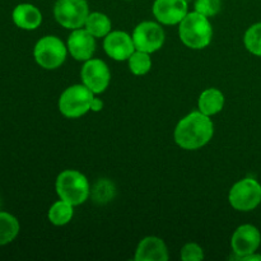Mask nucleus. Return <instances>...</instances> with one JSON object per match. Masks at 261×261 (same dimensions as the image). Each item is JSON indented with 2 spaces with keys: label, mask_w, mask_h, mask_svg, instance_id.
<instances>
[{
  "label": "nucleus",
  "mask_w": 261,
  "mask_h": 261,
  "mask_svg": "<svg viewBox=\"0 0 261 261\" xmlns=\"http://www.w3.org/2000/svg\"><path fill=\"white\" fill-rule=\"evenodd\" d=\"M84 27L94 37H106L111 32V20L103 13L93 12L87 17Z\"/></svg>",
  "instance_id": "nucleus-17"
},
{
  "label": "nucleus",
  "mask_w": 261,
  "mask_h": 261,
  "mask_svg": "<svg viewBox=\"0 0 261 261\" xmlns=\"http://www.w3.org/2000/svg\"><path fill=\"white\" fill-rule=\"evenodd\" d=\"M199 111L206 116L219 114L224 107V94L217 88H208L199 96Z\"/></svg>",
  "instance_id": "nucleus-16"
},
{
  "label": "nucleus",
  "mask_w": 261,
  "mask_h": 261,
  "mask_svg": "<svg viewBox=\"0 0 261 261\" xmlns=\"http://www.w3.org/2000/svg\"><path fill=\"white\" fill-rule=\"evenodd\" d=\"M181 259L184 261H200L204 259V251L198 244H186L181 250Z\"/></svg>",
  "instance_id": "nucleus-24"
},
{
  "label": "nucleus",
  "mask_w": 261,
  "mask_h": 261,
  "mask_svg": "<svg viewBox=\"0 0 261 261\" xmlns=\"http://www.w3.org/2000/svg\"><path fill=\"white\" fill-rule=\"evenodd\" d=\"M132 37L137 50L153 54L162 48L165 43V31L158 23L147 20L135 27Z\"/></svg>",
  "instance_id": "nucleus-8"
},
{
  "label": "nucleus",
  "mask_w": 261,
  "mask_h": 261,
  "mask_svg": "<svg viewBox=\"0 0 261 261\" xmlns=\"http://www.w3.org/2000/svg\"><path fill=\"white\" fill-rule=\"evenodd\" d=\"M195 12L205 15V17H214L218 14L222 8L221 0H195Z\"/></svg>",
  "instance_id": "nucleus-23"
},
{
  "label": "nucleus",
  "mask_w": 261,
  "mask_h": 261,
  "mask_svg": "<svg viewBox=\"0 0 261 261\" xmlns=\"http://www.w3.org/2000/svg\"><path fill=\"white\" fill-rule=\"evenodd\" d=\"M89 15L87 0H56L54 17L56 22L66 30H78L86 24Z\"/></svg>",
  "instance_id": "nucleus-7"
},
{
  "label": "nucleus",
  "mask_w": 261,
  "mask_h": 261,
  "mask_svg": "<svg viewBox=\"0 0 261 261\" xmlns=\"http://www.w3.org/2000/svg\"><path fill=\"white\" fill-rule=\"evenodd\" d=\"M214 134L211 116L200 111H194L178 121L173 138L176 144L186 150H196L208 144Z\"/></svg>",
  "instance_id": "nucleus-1"
},
{
  "label": "nucleus",
  "mask_w": 261,
  "mask_h": 261,
  "mask_svg": "<svg viewBox=\"0 0 261 261\" xmlns=\"http://www.w3.org/2000/svg\"><path fill=\"white\" fill-rule=\"evenodd\" d=\"M93 94L84 84L68 87L59 98V110L68 119H78L91 110Z\"/></svg>",
  "instance_id": "nucleus-4"
},
{
  "label": "nucleus",
  "mask_w": 261,
  "mask_h": 261,
  "mask_svg": "<svg viewBox=\"0 0 261 261\" xmlns=\"http://www.w3.org/2000/svg\"><path fill=\"white\" fill-rule=\"evenodd\" d=\"M92 194V198L96 203L99 204H105V203H109L110 200L114 199L115 195V186L111 181L106 180H98L96 182V185L93 186L91 191Z\"/></svg>",
  "instance_id": "nucleus-21"
},
{
  "label": "nucleus",
  "mask_w": 261,
  "mask_h": 261,
  "mask_svg": "<svg viewBox=\"0 0 261 261\" xmlns=\"http://www.w3.org/2000/svg\"><path fill=\"white\" fill-rule=\"evenodd\" d=\"M168 257L165 241L160 237L148 236L139 242L134 259L137 261H167Z\"/></svg>",
  "instance_id": "nucleus-14"
},
{
  "label": "nucleus",
  "mask_w": 261,
  "mask_h": 261,
  "mask_svg": "<svg viewBox=\"0 0 261 261\" xmlns=\"http://www.w3.org/2000/svg\"><path fill=\"white\" fill-rule=\"evenodd\" d=\"M228 201L239 212L254 211L261 203V185L255 178L246 177L240 180L231 188Z\"/></svg>",
  "instance_id": "nucleus-6"
},
{
  "label": "nucleus",
  "mask_w": 261,
  "mask_h": 261,
  "mask_svg": "<svg viewBox=\"0 0 261 261\" xmlns=\"http://www.w3.org/2000/svg\"><path fill=\"white\" fill-rule=\"evenodd\" d=\"M242 261H252V260H257V261H261V255H257V254H250L247 255V256L242 257L241 259Z\"/></svg>",
  "instance_id": "nucleus-26"
},
{
  "label": "nucleus",
  "mask_w": 261,
  "mask_h": 261,
  "mask_svg": "<svg viewBox=\"0 0 261 261\" xmlns=\"http://www.w3.org/2000/svg\"><path fill=\"white\" fill-rule=\"evenodd\" d=\"M74 205L69 204L65 200H59L51 205L48 209V221L54 226H65L73 219L74 216Z\"/></svg>",
  "instance_id": "nucleus-19"
},
{
  "label": "nucleus",
  "mask_w": 261,
  "mask_h": 261,
  "mask_svg": "<svg viewBox=\"0 0 261 261\" xmlns=\"http://www.w3.org/2000/svg\"><path fill=\"white\" fill-rule=\"evenodd\" d=\"M86 28L73 30L68 38V51L75 60L87 61L96 51V40Z\"/></svg>",
  "instance_id": "nucleus-13"
},
{
  "label": "nucleus",
  "mask_w": 261,
  "mask_h": 261,
  "mask_svg": "<svg viewBox=\"0 0 261 261\" xmlns=\"http://www.w3.org/2000/svg\"><path fill=\"white\" fill-rule=\"evenodd\" d=\"M152 10L155 19L166 25L180 24L189 13L186 0H154Z\"/></svg>",
  "instance_id": "nucleus-11"
},
{
  "label": "nucleus",
  "mask_w": 261,
  "mask_h": 261,
  "mask_svg": "<svg viewBox=\"0 0 261 261\" xmlns=\"http://www.w3.org/2000/svg\"><path fill=\"white\" fill-rule=\"evenodd\" d=\"M103 109V102L101 101L99 98H93L92 99V103H91V111L93 112H98Z\"/></svg>",
  "instance_id": "nucleus-25"
},
{
  "label": "nucleus",
  "mask_w": 261,
  "mask_h": 261,
  "mask_svg": "<svg viewBox=\"0 0 261 261\" xmlns=\"http://www.w3.org/2000/svg\"><path fill=\"white\" fill-rule=\"evenodd\" d=\"M261 244L260 231L252 224H242L234 231L231 239L232 252L236 255V259L256 252Z\"/></svg>",
  "instance_id": "nucleus-10"
},
{
  "label": "nucleus",
  "mask_w": 261,
  "mask_h": 261,
  "mask_svg": "<svg viewBox=\"0 0 261 261\" xmlns=\"http://www.w3.org/2000/svg\"><path fill=\"white\" fill-rule=\"evenodd\" d=\"M129 69L134 75H145L152 69V59L150 54L144 51L135 50L133 55L127 59Z\"/></svg>",
  "instance_id": "nucleus-20"
},
{
  "label": "nucleus",
  "mask_w": 261,
  "mask_h": 261,
  "mask_svg": "<svg viewBox=\"0 0 261 261\" xmlns=\"http://www.w3.org/2000/svg\"><path fill=\"white\" fill-rule=\"evenodd\" d=\"M178 35L184 45L193 50H203L212 42L213 27L208 17L198 12H191L178 24Z\"/></svg>",
  "instance_id": "nucleus-2"
},
{
  "label": "nucleus",
  "mask_w": 261,
  "mask_h": 261,
  "mask_svg": "<svg viewBox=\"0 0 261 261\" xmlns=\"http://www.w3.org/2000/svg\"><path fill=\"white\" fill-rule=\"evenodd\" d=\"M19 222L13 214L0 212V246L10 244L19 233Z\"/></svg>",
  "instance_id": "nucleus-18"
},
{
  "label": "nucleus",
  "mask_w": 261,
  "mask_h": 261,
  "mask_svg": "<svg viewBox=\"0 0 261 261\" xmlns=\"http://www.w3.org/2000/svg\"><path fill=\"white\" fill-rule=\"evenodd\" d=\"M12 18L17 27L25 31L36 30L42 23V14H41L40 9L28 3L18 4L13 10Z\"/></svg>",
  "instance_id": "nucleus-15"
},
{
  "label": "nucleus",
  "mask_w": 261,
  "mask_h": 261,
  "mask_svg": "<svg viewBox=\"0 0 261 261\" xmlns=\"http://www.w3.org/2000/svg\"><path fill=\"white\" fill-rule=\"evenodd\" d=\"M103 48L107 55L116 61H125L133 55L135 48L134 41L129 33L124 31H114L105 37Z\"/></svg>",
  "instance_id": "nucleus-12"
},
{
  "label": "nucleus",
  "mask_w": 261,
  "mask_h": 261,
  "mask_svg": "<svg viewBox=\"0 0 261 261\" xmlns=\"http://www.w3.org/2000/svg\"><path fill=\"white\" fill-rule=\"evenodd\" d=\"M244 43L252 55L261 56V22L252 24L244 36Z\"/></svg>",
  "instance_id": "nucleus-22"
},
{
  "label": "nucleus",
  "mask_w": 261,
  "mask_h": 261,
  "mask_svg": "<svg viewBox=\"0 0 261 261\" xmlns=\"http://www.w3.org/2000/svg\"><path fill=\"white\" fill-rule=\"evenodd\" d=\"M81 76L84 86L88 87L94 94H99L106 91L111 81L109 66L99 59L87 60L81 70Z\"/></svg>",
  "instance_id": "nucleus-9"
},
{
  "label": "nucleus",
  "mask_w": 261,
  "mask_h": 261,
  "mask_svg": "<svg viewBox=\"0 0 261 261\" xmlns=\"http://www.w3.org/2000/svg\"><path fill=\"white\" fill-rule=\"evenodd\" d=\"M68 54V46L56 36H45L40 38L33 48L35 60L46 70H55L64 64Z\"/></svg>",
  "instance_id": "nucleus-5"
},
{
  "label": "nucleus",
  "mask_w": 261,
  "mask_h": 261,
  "mask_svg": "<svg viewBox=\"0 0 261 261\" xmlns=\"http://www.w3.org/2000/svg\"><path fill=\"white\" fill-rule=\"evenodd\" d=\"M56 194L61 200L76 206L83 204L91 195V188L86 176L75 170H65L58 176Z\"/></svg>",
  "instance_id": "nucleus-3"
}]
</instances>
